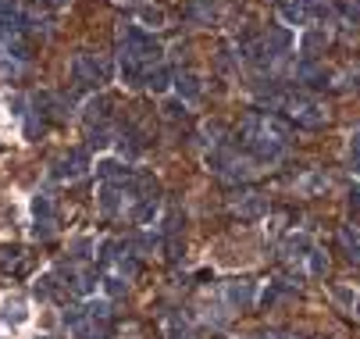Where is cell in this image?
Listing matches in <instances>:
<instances>
[{"mask_svg": "<svg viewBox=\"0 0 360 339\" xmlns=\"http://www.w3.org/2000/svg\"><path fill=\"white\" fill-rule=\"evenodd\" d=\"M307 257H311V275H325V272H328V257H325L321 250H311Z\"/></svg>", "mask_w": 360, "mask_h": 339, "instance_id": "obj_5", "label": "cell"}, {"mask_svg": "<svg viewBox=\"0 0 360 339\" xmlns=\"http://www.w3.org/2000/svg\"><path fill=\"white\" fill-rule=\"evenodd\" d=\"M286 250H289V257H307V250H311V239H307L303 232H296V236H289Z\"/></svg>", "mask_w": 360, "mask_h": 339, "instance_id": "obj_3", "label": "cell"}, {"mask_svg": "<svg viewBox=\"0 0 360 339\" xmlns=\"http://www.w3.org/2000/svg\"><path fill=\"white\" fill-rule=\"evenodd\" d=\"M225 297H228V304L232 307H250V300H253V282H232L225 289Z\"/></svg>", "mask_w": 360, "mask_h": 339, "instance_id": "obj_1", "label": "cell"}, {"mask_svg": "<svg viewBox=\"0 0 360 339\" xmlns=\"http://www.w3.org/2000/svg\"><path fill=\"white\" fill-rule=\"evenodd\" d=\"M236 211H239L243 218H261V214H264V197L250 193V197H243V200L236 204Z\"/></svg>", "mask_w": 360, "mask_h": 339, "instance_id": "obj_2", "label": "cell"}, {"mask_svg": "<svg viewBox=\"0 0 360 339\" xmlns=\"http://www.w3.org/2000/svg\"><path fill=\"white\" fill-rule=\"evenodd\" d=\"M325 339H332V336H325Z\"/></svg>", "mask_w": 360, "mask_h": 339, "instance_id": "obj_8", "label": "cell"}, {"mask_svg": "<svg viewBox=\"0 0 360 339\" xmlns=\"http://www.w3.org/2000/svg\"><path fill=\"white\" fill-rule=\"evenodd\" d=\"M321 43H325V33H311V36L303 40V46H307V51H318Z\"/></svg>", "mask_w": 360, "mask_h": 339, "instance_id": "obj_7", "label": "cell"}, {"mask_svg": "<svg viewBox=\"0 0 360 339\" xmlns=\"http://www.w3.org/2000/svg\"><path fill=\"white\" fill-rule=\"evenodd\" d=\"M339 239H343V243H346V250H350L346 257L360 264V236H357V232H350V229H343V236H339Z\"/></svg>", "mask_w": 360, "mask_h": 339, "instance_id": "obj_4", "label": "cell"}, {"mask_svg": "<svg viewBox=\"0 0 360 339\" xmlns=\"http://www.w3.org/2000/svg\"><path fill=\"white\" fill-rule=\"evenodd\" d=\"M168 336H171V339H189L193 332H189V325H186V322L171 318V322H168Z\"/></svg>", "mask_w": 360, "mask_h": 339, "instance_id": "obj_6", "label": "cell"}]
</instances>
